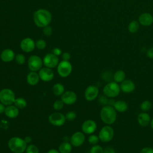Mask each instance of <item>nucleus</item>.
<instances>
[{"instance_id": "7", "label": "nucleus", "mask_w": 153, "mask_h": 153, "mask_svg": "<svg viewBox=\"0 0 153 153\" xmlns=\"http://www.w3.org/2000/svg\"><path fill=\"white\" fill-rule=\"evenodd\" d=\"M114 135V131L110 126H105L103 127L99 133V140L103 142H108L111 141Z\"/></svg>"}, {"instance_id": "3", "label": "nucleus", "mask_w": 153, "mask_h": 153, "mask_svg": "<svg viewBox=\"0 0 153 153\" xmlns=\"http://www.w3.org/2000/svg\"><path fill=\"white\" fill-rule=\"evenodd\" d=\"M27 146L24 139L17 136L12 137L8 142V148L13 153H23Z\"/></svg>"}, {"instance_id": "35", "label": "nucleus", "mask_w": 153, "mask_h": 153, "mask_svg": "<svg viewBox=\"0 0 153 153\" xmlns=\"http://www.w3.org/2000/svg\"><path fill=\"white\" fill-rule=\"evenodd\" d=\"M76 117V114L74 111H71L68 112L65 115L66 120L68 121H73Z\"/></svg>"}, {"instance_id": "38", "label": "nucleus", "mask_w": 153, "mask_h": 153, "mask_svg": "<svg viewBox=\"0 0 153 153\" xmlns=\"http://www.w3.org/2000/svg\"><path fill=\"white\" fill-rule=\"evenodd\" d=\"M43 33L46 36H50L52 34V32H53V30H52V28L51 26H47L44 27H43Z\"/></svg>"}, {"instance_id": "23", "label": "nucleus", "mask_w": 153, "mask_h": 153, "mask_svg": "<svg viewBox=\"0 0 153 153\" xmlns=\"http://www.w3.org/2000/svg\"><path fill=\"white\" fill-rule=\"evenodd\" d=\"M115 111L120 112H124L128 109V105L126 102L124 100L115 101L114 106Z\"/></svg>"}, {"instance_id": "19", "label": "nucleus", "mask_w": 153, "mask_h": 153, "mask_svg": "<svg viewBox=\"0 0 153 153\" xmlns=\"http://www.w3.org/2000/svg\"><path fill=\"white\" fill-rule=\"evenodd\" d=\"M4 114L9 118H15L19 114V109L14 105H8L5 107Z\"/></svg>"}, {"instance_id": "47", "label": "nucleus", "mask_w": 153, "mask_h": 153, "mask_svg": "<svg viewBox=\"0 0 153 153\" xmlns=\"http://www.w3.org/2000/svg\"><path fill=\"white\" fill-rule=\"evenodd\" d=\"M24 140L26 142V143L27 144V143H30L31 142H32V138L30 136H26L25 138H24Z\"/></svg>"}, {"instance_id": "26", "label": "nucleus", "mask_w": 153, "mask_h": 153, "mask_svg": "<svg viewBox=\"0 0 153 153\" xmlns=\"http://www.w3.org/2000/svg\"><path fill=\"white\" fill-rule=\"evenodd\" d=\"M125 78H126V74L122 70L117 71L113 75L114 81L117 83L122 82L125 79Z\"/></svg>"}, {"instance_id": "30", "label": "nucleus", "mask_w": 153, "mask_h": 153, "mask_svg": "<svg viewBox=\"0 0 153 153\" xmlns=\"http://www.w3.org/2000/svg\"><path fill=\"white\" fill-rule=\"evenodd\" d=\"M26 153H39L38 148L34 144H29L27 146L26 151Z\"/></svg>"}, {"instance_id": "40", "label": "nucleus", "mask_w": 153, "mask_h": 153, "mask_svg": "<svg viewBox=\"0 0 153 153\" xmlns=\"http://www.w3.org/2000/svg\"><path fill=\"white\" fill-rule=\"evenodd\" d=\"M140 153H153V148L151 147H145L140 150Z\"/></svg>"}, {"instance_id": "43", "label": "nucleus", "mask_w": 153, "mask_h": 153, "mask_svg": "<svg viewBox=\"0 0 153 153\" xmlns=\"http://www.w3.org/2000/svg\"><path fill=\"white\" fill-rule=\"evenodd\" d=\"M103 153H115L114 149L112 147H106L103 149Z\"/></svg>"}, {"instance_id": "1", "label": "nucleus", "mask_w": 153, "mask_h": 153, "mask_svg": "<svg viewBox=\"0 0 153 153\" xmlns=\"http://www.w3.org/2000/svg\"><path fill=\"white\" fill-rule=\"evenodd\" d=\"M51 13L45 9H39L33 14V21L35 24L39 27H44L48 26L51 21Z\"/></svg>"}, {"instance_id": "41", "label": "nucleus", "mask_w": 153, "mask_h": 153, "mask_svg": "<svg viewBox=\"0 0 153 153\" xmlns=\"http://www.w3.org/2000/svg\"><path fill=\"white\" fill-rule=\"evenodd\" d=\"M52 53L57 56H59L60 54H62V50L59 48H57V47L54 48L52 50Z\"/></svg>"}, {"instance_id": "29", "label": "nucleus", "mask_w": 153, "mask_h": 153, "mask_svg": "<svg viewBox=\"0 0 153 153\" xmlns=\"http://www.w3.org/2000/svg\"><path fill=\"white\" fill-rule=\"evenodd\" d=\"M151 106H152L151 102L149 100H145L142 102L140 105L141 110L143 112H146L149 111L151 108Z\"/></svg>"}, {"instance_id": "22", "label": "nucleus", "mask_w": 153, "mask_h": 153, "mask_svg": "<svg viewBox=\"0 0 153 153\" xmlns=\"http://www.w3.org/2000/svg\"><path fill=\"white\" fill-rule=\"evenodd\" d=\"M39 74L36 72L30 71L26 76V81L30 85L33 86L36 85L39 81Z\"/></svg>"}, {"instance_id": "46", "label": "nucleus", "mask_w": 153, "mask_h": 153, "mask_svg": "<svg viewBox=\"0 0 153 153\" xmlns=\"http://www.w3.org/2000/svg\"><path fill=\"white\" fill-rule=\"evenodd\" d=\"M115 101L112 99V98H110V99H108V105H109L111 106H114V105L115 103Z\"/></svg>"}, {"instance_id": "45", "label": "nucleus", "mask_w": 153, "mask_h": 153, "mask_svg": "<svg viewBox=\"0 0 153 153\" xmlns=\"http://www.w3.org/2000/svg\"><path fill=\"white\" fill-rule=\"evenodd\" d=\"M5 105L2 104V103L0 102V114H2V113H4V111H5Z\"/></svg>"}, {"instance_id": "44", "label": "nucleus", "mask_w": 153, "mask_h": 153, "mask_svg": "<svg viewBox=\"0 0 153 153\" xmlns=\"http://www.w3.org/2000/svg\"><path fill=\"white\" fill-rule=\"evenodd\" d=\"M146 55L148 57L151 59H153V47L149 48L146 53Z\"/></svg>"}, {"instance_id": "13", "label": "nucleus", "mask_w": 153, "mask_h": 153, "mask_svg": "<svg viewBox=\"0 0 153 153\" xmlns=\"http://www.w3.org/2000/svg\"><path fill=\"white\" fill-rule=\"evenodd\" d=\"M99 94V88L96 85H90L88 86L84 91V97L87 101H93Z\"/></svg>"}, {"instance_id": "17", "label": "nucleus", "mask_w": 153, "mask_h": 153, "mask_svg": "<svg viewBox=\"0 0 153 153\" xmlns=\"http://www.w3.org/2000/svg\"><path fill=\"white\" fill-rule=\"evenodd\" d=\"M120 90L125 93H130L135 89L134 83L130 79H124L120 84Z\"/></svg>"}, {"instance_id": "37", "label": "nucleus", "mask_w": 153, "mask_h": 153, "mask_svg": "<svg viewBox=\"0 0 153 153\" xmlns=\"http://www.w3.org/2000/svg\"><path fill=\"white\" fill-rule=\"evenodd\" d=\"M102 78L104 80L107 81H109L112 79H113V76H112V75L111 74V73L110 72L106 71L102 74Z\"/></svg>"}, {"instance_id": "36", "label": "nucleus", "mask_w": 153, "mask_h": 153, "mask_svg": "<svg viewBox=\"0 0 153 153\" xmlns=\"http://www.w3.org/2000/svg\"><path fill=\"white\" fill-rule=\"evenodd\" d=\"M35 46L39 50H43L46 47V42L43 39H38L35 43Z\"/></svg>"}, {"instance_id": "9", "label": "nucleus", "mask_w": 153, "mask_h": 153, "mask_svg": "<svg viewBox=\"0 0 153 153\" xmlns=\"http://www.w3.org/2000/svg\"><path fill=\"white\" fill-rule=\"evenodd\" d=\"M48 122L53 126L60 127L66 122L65 115L60 112H53L51 114L48 118Z\"/></svg>"}, {"instance_id": "6", "label": "nucleus", "mask_w": 153, "mask_h": 153, "mask_svg": "<svg viewBox=\"0 0 153 153\" xmlns=\"http://www.w3.org/2000/svg\"><path fill=\"white\" fill-rule=\"evenodd\" d=\"M72 66L69 61L62 60L60 62L57 66V71L59 75L62 78L68 76L72 72Z\"/></svg>"}, {"instance_id": "33", "label": "nucleus", "mask_w": 153, "mask_h": 153, "mask_svg": "<svg viewBox=\"0 0 153 153\" xmlns=\"http://www.w3.org/2000/svg\"><path fill=\"white\" fill-rule=\"evenodd\" d=\"M99 140V136L96 135V134H91L88 137V142L91 145H96Z\"/></svg>"}, {"instance_id": "12", "label": "nucleus", "mask_w": 153, "mask_h": 153, "mask_svg": "<svg viewBox=\"0 0 153 153\" xmlns=\"http://www.w3.org/2000/svg\"><path fill=\"white\" fill-rule=\"evenodd\" d=\"M61 100L65 105H71L74 104L77 100V96L75 92L69 90L65 91L61 96Z\"/></svg>"}, {"instance_id": "11", "label": "nucleus", "mask_w": 153, "mask_h": 153, "mask_svg": "<svg viewBox=\"0 0 153 153\" xmlns=\"http://www.w3.org/2000/svg\"><path fill=\"white\" fill-rule=\"evenodd\" d=\"M85 135L82 131H76L72 134L70 137V143L72 146L79 147L81 146L85 141Z\"/></svg>"}, {"instance_id": "24", "label": "nucleus", "mask_w": 153, "mask_h": 153, "mask_svg": "<svg viewBox=\"0 0 153 153\" xmlns=\"http://www.w3.org/2000/svg\"><path fill=\"white\" fill-rule=\"evenodd\" d=\"M72 149V145L68 141H64L60 143L58 148V150L60 153H71Z\"/></svg>"}, {"instance_id": "49", "label": "nucleus", "mask_w": 153, "mask_h": 153, "mask_svg": "<svg viewBox=\"0 0 153 153\" xmlns=\"http://www.w3.org/2000/svg\"><path fill=\"white\" fill-rule=\"evenodd\" d=\"M150 125H151V128L153 129V118L151 120V121H150Z\"/></svg>"}, {"instance_id": "16", "label": "nucleus", "mask_w": 153, "mask_h": 153, "mask_svg": "<svg viewBox=\"0 0 153 153\" xmlns=\"http://www.w3.org/2000/svg\"><path fill=\"white\" fill-rule=\"evenodd\" d=\"M35 47V43L30 38H25L20 42V48L24 52L30 53L34 50Z\"/></svg>"}, {"instance_id": "4", "label": "nucleus", "mask_w": 153, "mask_h": 153, "mask_svg": "<svg viewBox=\"0 0 153 153\" xmlns=\"http://www.w3.org/2000/svg\"><path fill=\"white\" fill-rule=\"evenodd\" d=\"M16 99L15 93L11 89L5 88L0 90V102L5 106L13 105Z\"/></svg>"}, {"instance_id": "42", "label": "nucleus", "mask_w": 153, "mask_h": 153, "mask_svg": "<svg viewBox=\"0 0 153 153\" xmlns=\"http://www.w3.org/2000/svg\"><path fill=\"white\" fill-rule=\"evenodd\" d=\"M71 59V54L68 52H65L62 54V59L63 60L69 61Z\"/></svg>"}, {"instance_id": "5", "label": "nucleus", "mask_w": 153, "mask_h": 153, "mask_svg": "<svg viewBox=\"0 0 153 153\" xmlns=\"http://www.w3.org/2000/svg\"><path fill=\"white\" fill-rule=\"evenodd\" d=\"M120 91V87L118 84L115 81H111L106 84L103 88V93L104 95L109 98L117 97Z\"/></svg>"}, {"instance_id": "14", "label": "nucleus", "mask_w": 153, "mask_h": 153, "mask_svg": "<svg viewBox=\"0 0 153 153\" xmlns=\"http://www.w3.org/2000/svg\"><path fill=\"white\" fill-rule=\"evenodd\" d=\"M97 128L96 123L92 120H87L83 122L81 126V130L84 133L91 134Z\"/></svg>"}, {"instance_id": "15", "label": "nucleus", "mask_w": 153, "mask_h": 153, "mask_svg": "<svg viewBox=\"0 0 153 153\" xmlns=\"http://www.w3.org/2000/svg\"><path fill=\"white\" fill-rule=\"evenodd\" d=\"M39 78L41 80L44 82H48L51 81L54 76V72L51 68L44 67L42 68L38 72Z\"/></svg>"}, {"instance_id": "48", "label": "nucleus", "mask_w": 153, "mask_h": 153, "mask_svg": "<svg viewBox=\"0 0 153 153\" xmlns=\"http://www.w3.org/2000/svg\"><path fill=\"white\" fill-rule=\"evenodd\" d=\"M47 153H60L59 150L56 149H50L48 151Z\"/></svg>"}, {"instance_id": "27", "label": "nucleus", "mask_w": 153, "mask_h": 153, "mask_svg": "<svg viewBox=\"0 0 153 153\" xmlns=\"http://www.w3.org/2000/svg\"><path fill=\"white\" fill-rule=\"evenodd\" d=\"M19 109H23L27 106L26 100L23 97H17L15 99L14 104Z\"/></svg>"}, {"instance_id": "2", "label": "nucleus", "mask_w": 153, "mask_h": 153, "mask_svg": "<svg viewBox=\"0 0 153 153\" xmlns=\"http://www.w3.org/2000/svg\"><path fill=\"white\" fill-rule=\"evenodd\" d=\"M100 117L105 124L111 125L114 123L117 119V112L113 106L105 105L100 110Z\"/></svg>"}, {"instance_id": "28", "label": "nucleus", "mask_w": 153, "mask_h": 153, "mask_svg": "<svg viewBox=\"0 0 153 153\" xmlns=\"http://www.w3.org/2000/svg\"><path fill=\"white\" fill-rule=\"evenodd\" d=\"M139 23L136 20L131 21L128 26V29L131 33H135L139 29Z\"/></svg>"}, {"instance_id": "21", "label": "nucleus", "mask_w": 153, "mask_h": 153, "mask_svg": "<svg viewBox=\"0 0 153 153\" xmlns=\"http://www.w3.org/2000/svg\"><path fill=\"white\" fill-rule=\"evenodd\" d=\"M151 121L150 115L146 112H141L137 116V122L142 127H146Z\"/></svg>"}, {"instance_id": "32", "label": "nucleus", "mask_w": 153, "mask_h": 153, "mask_svg": "<svg viewBox=\"0 0 153 153\" xmlns=\"http://www.w3.org/2000/svg\"><path fill=\"white\" fill-rule=\"evenodd\" d=\"M15 60L17 64L23 65L26 62V57L23 54H17L15 56Z\"/></svg>"}, {"instance_id": "8", "label": "nucleus", "mask_w": 153, "mask_h": 153, "mask_svg": "<svg viewBox=\"0 0 153 153\" xmlns=\"http://www.w3.org/2000/svg\"><path fill=\"white\" fill-rule=\"evenodd\" d=\"M43 61L40 57L36 55H32L29 57L27 61V66L30 71H39L42 66Z\"/></svg>"}, {"instance_id": "34", "label": "nucleus", "mask_w": 153, "mask_h": 153, "mask_svg": "<svg viewBox=\"0 0 153 153\" xmlns=\"http://www.w3.org/2000/svg\"><path fill=\"white\" fill-rule=\"evenodd\" d=\"M103 148L99 145H94L90 149V153H103Z\"/></svg>"}, {"instance_id": "18", "label": "nucleus", "mask_w": 153, "mask_h": 153, "mask_svg": "<svg viewBox=\"0 0 153 153\" xmlns=\"http://www.w3.org/2000/svg\"><path fill=\"white\" fill-rule=\"evenodd\" d=\"M15 53L13 50L10 48L4 50L1 54L0 58L4 62H10L15 59Z\"/></svg>"}, {"instance_id": "25", "label": "nucleus", "mask_w": 153, "mask_h": 153, "mask_svg": "<svg viewBox=\"0 0 153 153\" xmlns=\"http://www.w3.org/2000/svg\"><path fill=\"white\" fill-rule=\"evenodd\" d=\"M53 94L56 96H61L65 92V87L61 83H56L52 87Z\"/></svg>"}, {"instance_id": "31", "label": "nucleus", "mask_w": 153, "mask_h": 153, "mask_svg": "<svg viewBox=\"0 0 153 153\" xmlns=\"http://www.w3.org/2000/svg\"><path fill=\"white\" fill-rule=\"evenodd\" d=\"M64 103L62 100H56L53 105V109L56 111H60L61 110L64 106Z\"/></svg>"}, {"instance_id": "39", "label": "nucleus", "mask_w": 153, "mask_h": 153, "mask_svg": "<svg viewBox=\"0 0 153 153\" xmlns=\"http://www.w3.org/2000/svg\"><path fill=\"white\" fill-rule=\"evenodd\" d=\"M108 97H106L105 95V96H100L99 98V102L100 104L103 105H108V99L107 98Z\"/></svg>"}, {"instance_id": "20", "label": "nucleus", "mask_w": 153, "mask_h": 153, "mask_svg": "<svg viewBox=\"0 0 153 153\" xmlns=\"http://www.w3.org/2000/svg\"><path fill=\"white\" fill-rule=\"evenodd\" d=\"M139 22L143 26H149L153 22V17L149 13H144L139 17Z\"/></svg>"}, {"instance_id": "10", "label": "nucleus", "mask_w": 153, "mask_h": 153, "mask_svg": "<svg viewBox=\"0 0 153 153\" xmlns=\"http://www.w3.org/2000/svg\"><path fill=\"white\" fill-rule=\"evenodd\" d=\"M42 61H43V65L45 67H47L51 69L57 66L59 63L58 56L54 55L53 53L47 54L44 57Z\"/></svg>"}]
</instances>
